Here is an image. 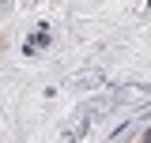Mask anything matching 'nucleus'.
Returning a JSON list of instances; mask_svg holds the SVG:
<instances>
[{
  "instance_id": "f257e3e1",
  "label": "nucleus",
  "mask_w": 151,
  "mask_h": 143,
  "mask_svg": "<svg viewBox=\"0 0 151 143\" xmlns=\"http://www.w3.org/2000/svg\"><path fill=\"white\" fill-rule=\"evenodd\" d=\"M0 49H4V38H0Z\"/></svg>"
}]
</instances>
